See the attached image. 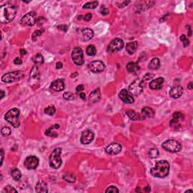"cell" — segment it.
<instances>
[{"label":"cell","instance_id":"cell-13","mask_svg":"<svg viewBox=\"0 0 193 193\" xmlns=\"http://www.w3.org/2000/svg\"><path fill=\"white\" fill-rule=\"evenodd\" d=\"M95 137L94 133L90 130H84L81 136V143L82 144H89L93 141Z\"/></svg>","mask_w":193,"mask_h":193},{"label":"cell","instance_id":"cell-10","mask_svg":"<svg viewBox=\"0 0 193 193\" xmlns=\"http://www.w3.org/2000/svg\"><path fill=\"white\" fill-rule=\"evenodd\" d=\"M37 19L38 18H36V13L34 11H30V12L26 14L21 18V23L23 25L33 26L37 22Z\"/></svg>","mask_w":193,"mask_h":193},{"label":"cell","instance_id":"cell-12","mask_svg":"<svg viewBox=\"0 0 193 193\" xmlns=\"http://www.w3.org/2000/svg\"><path fill=\"white\" fill-rule=\"evenodd\" d=\"M89 69H91V71L95 73H100V72L103 71L105 69V64L102 62L101 61H95L91 62L89 63Z\"/></svg>","mask_w":193,"mask_h":193},{"label":"cell","instance_id":"cell-35","mask_svg":"<svg viewBox=\"0 0 193 193\" xmlns=\"http://www.w3.org/2000/svg\"><path fill=\"white\" fill-rule=\"evenodd\" d=\"M55 112H56V109L53 106H50L45 109V113L49 115V116H53L55 113Z\"/></svg>","mask_w":193,"mask_h":193},{"label":"cell","instance_id":"cell-4","mask_svg":"<svg viewBox=\"0 0 193 193\" xmlns=\"http://www.w3.org/2000/svg\"><path fill=\"white\" fill-rule=\"evenodd\" d=\"M61 152H62V149L61 148H56L51 152L49 157V164L51 167L54 169H58L61 166L62 164Z\"/></svg>","mask_w":193,"mask_h":193},{"label":"cell","instance_id":"cell-43","mask_svg":"<svg viewBox=\"0 0 193 193\" xmlns=\"http://www.w3.org/2000/svg\"><path fill=\"white\" fill-rule=\"evenodd\" d=\"M153 77H154L153 74L147 73L144 76V79L146 80V81H148V80H150L152 79H153Z\"/></svg>","mask_w":193,"mask_h":193},{"label":"cell","instance_id":"cell-44","mask_svg":"<svg viewBox=\"0 0 193 193\" xmlns=\"http://www.w3.org/2000/svg\"><path fill=\"white\" fill-rule=\"evenodd\" d=\"M14 63H15V64H17V65H21V64H22V63H23V61H22L21 58H20V57H16V58L15 59V61H14Z\"/></svg>","mask_w":193,"mask_h":193},{"label":"cell","instance_id":"cell-3","mask_svg":"<svg viewBox=\"0 0 193 193\" xmlns=\"http://www.w3.org/2000/svg\"><path fill=\"white\" fill-rule=\"evenodd\" d=\"M19 117L20 110L17 108H13V109L9 110L5 116V120L14 128H18L20 126Z\"/></svg>","mask_w":193,"mask_h":193},{"label":"cell","instance_id":"cell-37","mask_svg":"<svg viewBox=\"0 0 193 193\" xmlns=\"http://www.w3.org/2000/svg\"><path fill=\"white\" fill-rule=\"evenodd\" d=\"M63 98L67 100H74V95L72 92H69V91H67V92H65L63 94Z\"/></svg>","mask_w":193,"mask_h":193},{"label":"cell","instance_id":"cell-2","mask_svg":"<svg viewBox=\"0 0 193 193\" xmlns=\"http://www.w3.org/2000/svg\"><path fill=\"white\" fill-rule=\"evenodd\" d=\"M170 171V164L165 160H161L155 163L154 168H151L150 173L153 176L158 178H164Z\"/></svg>","mask_w":193,"mask_h":193},{"label":"cell","instance_id":"cell-31","mask_svg":"<svg viewBox=\"0 0 193 193\" xmlns=\"http://www.w3.org/2000/svg\"><path fill=\"white\" fill-rule=\"evenodd\" d=\"M11 176H12L13 179L16 181H18L21 178V176H22V174H21V171H20L17 168H15V169H13L11 170Z\"/></svg>","mask_w":193,"mask_h":193},{"label":"cell","instance_id":"cell-15","mask_svg":"<svg viewBox=\"0 0 193 193\" xmlns=\"http://www.w3.org/2000/svg\"><path fill=\"white\" fill-rule=\"evenodd\" d=\"M105 151L109 155H117L122 151V146L118 143H111L106 148Z\"/></svg>","mask_w":193,"mask_h":193},{"label":"cell","instance_id":"cell-17","mask_svg":"<svg viewBox=\"0 0 193 193\" xmlns=\"http://www.w3.org/2000/svg\"><path fill=\"white\" fill-rule=\"evenodd\" d=\"M164 81V78L162 77H159L156 79L152 80L149 84V88H151L152 90H159L163 86Z\"/></svg>","mask_w":193,"mask_h":193},{"label":"cell","instance_id":"cell-16","mask_svg":"<svg viewBox=\"0 0 193 193\" xmlns=\"http://www.w3.org/2000/svg\"><path fill=\"white\" fill-rule=\"evenodd\" d=\"M39 71L38 67L35 66L32 68L30 74H29V82L32 84H36L39 79Z\"/></svg>","mask_w":193,"mask_h":193},{"label":"cell","instance_id":"cell-1","mask_svg":"<svg viewBox=\"0 0 193 193\" xmlns=\"http://www.w3.org/2000/svg\"><path fill=\"white\" fill-rule=\"evenodd\" d=\"M17 7L15 5L7 2L0 8V21L2 23H8L12 21L17 14Z\"/></svg>","mask_w":193,"mask_h":193},{"label":"cell","instance_id":"cell-50","mask_svg":"<svg viewBox=\"0 0 193 193\" xmlns=\"http://www.w3.org/2000/svg\"><path fill=\"white\" fill-rule=\"evenodd\" d=\"M3 158H4V150L2 149H1V166L2 165Z\"/></svg>","mask_w":193,"mask_h":193},{"label":"cell","instance_id":"cell-46","mask_svg":"<svg viewBox=\"0 0 193 193\" xmlns=\"http://www.w3.org/2000/svg\"><path fill=\"white\" fill-rule=\"evenodd\" d=\"M91 17H92V15H91V14H87V15L84 17V20L85 21H91Z\"/></svg>","mask_w":193,"mask_h":193},{"label":"cell","instance_id":"cell-42","mask_svg":"<svg viewBox=\"0 0 193 193\" xmlns=\"http://www.w3.org/2000/svg\"><path fill=\"white\" fill-rule=\"evenodd\" d=\"M106 192H119V190L116 188V186H109L108 189L106 190Z\"/></svg>","mask_w":193,"mask_h":193},{"label":"cell","instance_id":"cell-28","mask_svg":"<svg viewBox=\"0 0 193 193\" xmlns=\"http://www.w3.org/2000/svg\"><path fill=\"white\" fill-rule=\"evenodd\" d=\"M126 113L128 115V116L130 118L131 120H134V121H136V120L141 119L143 118H141L140 116L139 115L137 112H136L134 110H128V111L126 112Z\"/></svg>","mask_w":193,"mask_h":193},{"label":"cell","instance_id":"cell-48","mask_svg":"<svg viewBox=\"0 0 193 193\" xmlns=\"http://www.w3.org/2000/svg\"><path fill=\"white\" fill-rule=\"evenodd\" d=\"M129 3H130V1H128V2H127V1H125V2H122V4L119 5L118 8H123V7H124V6H127V5H128Z\"/></svg>","mask_w":193,"mask_h":193},{"label":"cell","instance_id":"cell-52","mask_svg":"<svg viewBox=\"0 0 193 193\" xmlns=\"http://www.w3.org/2000/svg\"><path fill=\"white\" fill-rule=\"evenodd\" d=\"M62 67H63V63H61V62H57L56 63V68L57 69H61Z\"/></svg>","mask_w":193,"mask_h":193},{"label":"cell","instance_id":"cell-41","mask_svg":"<svg viewBox=\"0 0 193 193\" xmlns=\"http://www.w3.org/2000/svg\"><path fill=\"white\" fill-rule=\"evenodd\" d=\"M180 40L183 42L184 47H187L189 45V40H188V39L186 38V36H185V35H182L180 36Z\"/></svg>","mask_w":193,"mask_h":193},{"label":"cell","instance_id":"cell-39","mask_svg":"<svg viewBox=\"0 0 193 193\" xmlns=\"http://www.w3.org/2000/svg\"><path fill=\"white\" fill-rule=\"evenodd\" d=\"M44 33V29H39V30H36V31H35L33 33V36H32V39H33V41H35V40L37 39V37H39V36H40L41 35H42V33Z\"/></svg>","mask_w":193,"mask_h":193},{"label":"cell","instance_id":"cell-8","mask_svg":"<svg viewBox=\"0 0 193 193\" xmlns=\"http://www.w3.org/2000/svg\"><path fill=\"white\" fill-rule=\"evenodd\" d=\"M124 47V42L123 40L121 39H115L112 40L111 42L109 43L108 45V48H107V51L109 54H112L116 51L122 50Z\"/></svg>","mask_w":193,"mask_h":193},{"label":"cell","instance_id":"cell-57","mask_svg":"<svg viewBox=\"0 0 193 193\" xmlns=\"http://www.w3.org/2000/svg\"><path fill=\"white\" fill-rule=\"evenodd\" d=\"M186 192H192V190H187L186 191Z\"/></svg>","mask_w":193,"mask_h":193},{"label":"cell","instance_id":"cell-30","mask_svg":"<svg viewBox=\"0 0 193 193\" xmlns=\"http://www.w3.org/2000/svg\"><path fill=\"white\" fill-rule=\"evenodd\" d=\"M33 61L36 65H42V63H44V58L42 57L41 54H37L33 57Z\"/></svg>","mask_w":193,"mask_h":193},{"label":"cell","instance_id":"cell-22","mask_svg":"<svg viewBox=\"0 0 193 193\" xmlns=\"http://www.w3.org/2000/svg\"><path fill=\"white\" fill-rule=\"evenodd\" d=\"M155 115L153 109L150 108V107H144L141 111V116L143 118H152Z\"/></svg>","mask_w":193,"mask_h":193},{"label":"cell","instance_id":"cell-9","mask_svg":"<svg viewBox=\"0 0 193 193\" xmlns=\"http://www.w3.org/2000/svg\"><path fill=\"white\" fill-rule=\"evenodd\" d=\"M71 57L73 61L76 65L81 66L84 63V57H83V51L82 48L79 47L75 48L72 51Z\"/></svg>","mask_w":193,"mask_h":193},{"label":"cell","instance_id":"cell-34","mask_svg":"<svg viewBox=\"0 0 193 193\" xmlns=\"http://www.w3.org/2000/svg\"><path fill=\"white\" fill-rule=\"evenodd\" d=\"M159 155V152L157 149L155 148H152V149H149V157L151 158H158V156Z\"/></svg>","mask_w":193,"mask_h":193},{"label":"cell","instance_id":"cell-20","mask_svg":"<svg viewBox=\"0 0 193 193\" xmlns=\"http://www.w3.org/2000/svg\"><path fill=\"white\" fill-rule=\"evenodd\" d=\"M36 191L37 192H48V189L46 183L42 180L39 181L36 186Z\"/></svg>","mask_w":193,"mask_h":193},{"label":"cell","instance_id":"cell-32","mask_svg":"<svg viewBox=\"0 0 193 193\" xmlns=\"http://www.w3.org/2000/svg\"><path fill=\"white\" fill-rule=\"evenodd\" d=\"M97 5H98V2H97V1H95V2H87L86 4H85L84 5H83V9H96Z\"/></svg>","mask_w":193,"mask_h":193},{"label":"cell","instance_id":"cell-36","mask_svg":"<svg viewBox=\"0 0 193 193\" xmlns=\"http://www.w3.org/2000/svg\"><path fill=\"white\" fill-rule=\"evenodd\" d=\"M12 192L17 193V191L14 188V187L11 186H7L5 187L4 189H3L2 192V193H12Z\"/></svg>","mask_w":193,"mask_h":193},{"label":"cell","instance_id":"cell-6","mask_svg":"<svg viewBox=\"0 0 193 193\" xmlns=\"http://www.w3.org/2000/svg\"><path fill=\"white\" fill-rule=\"evenodd\" d=\"M23 77V73L21 71L10 72L2 76V81L5 83H11L21 80Z\"/></svg>","mask_w":193,"mask_h":193},{"label":"cell","instance_id":"cell-33","mask_svg":"<svg viewBox=\"0 0 193 193\" xmlns=\"http://www.w3.org/2000/svg\"><path fill=\"white\" fill-rule=\"evenodd\" d=\"M96 50L95 45H88L86 49L87 55H89V56H94V55H96Z\"/></svg>","mask_w":193,"mask_h":193},{"label":"cell","instance_id":"cell-45","mask_svg":"<svg viewBox=\"0 0 193 193\" xmlns=\"http://www.w3.org/2000/svg\"><path fill=\"white\" fill-rule=\"evenodd\" d=\"M83 90H84V85H79L76 88V92L77 93H81Z\"/></svg>","mask_w":193,"mask_h":193},{"label":"cell","instance_id":"cell-21","mask_svg":"<svg viewBox=\"0 0 193 193\" xmlns=\"http://www.w3.org/2000/svg\"><path fill=\"white\" fill-rule=\"evenodd\" d=\"M89 99H90V100L91 101L92 103H96V102H98V101L100 100V89L97 88L96 90L93 91L91 93Z\"/></svg>","mask_w":193,"mask_h":193},{"label":"cell","instance_id":"cell-7","mask_svg":"<svg viewBox=\"0 0 193 193\" xmlns=\"http://www.w3.org/2000/svg\"><path fill=\"white\" fill-rule=\"evenodd\" d=\"M162 147L170 152H178L182 149V146L178 141L174 140H168L162 144Z\"/></svg>","mask_w":193,"mask_h":193},{"label":"cell","instance_id":"cell-26","mask_svg":"<svg viewBox=\"0 0 193 193\" xmlns=\"http://www.w3.org/2000/svg\"><path fill=\"white\" fill-rule=\"evenodd\" d=\"M184 119V116L183 113H181L180 112H174L173 115V119L170 121L171 123H179L180 121H183Z\"/></svg>","mask_w":193,"mask_h":193},{"label":"cell","instance_id":"cell-24","mask_svg":"<svg viewBox=\"0 0 193 193\" xmlns=\"http://www.w3.org/2000/svg\"><path fill=\"white\" fill-rule=\"evenodd\" d=\"M136 48H137V42H129L126 45V51L129 54V55H133L134 54L136 51Z\"/></svg>","mask_w":193,"mask_h":193},{"label":"cell","instance_id":"cell-25","mask_svg":"<svg viewBox=\"0 0 193 193\" xmlns=\"http://www.w3.org/2000/svg\"><path fill=\"white\" fill-rule=\"evenodd\" d=\"M126 68L129 73H136L140 69V67L136 63H133V62L128 63Z\"/></svg>","mask_w":193,"mask_h":193},{"label":"cell","instance_id":"cell-56","mask_svg":"<svg viewBox=\"0 0 193 193\" xmlns=\"http://www.w3.org/2000/svg\"><path fill=\"white\" fill-rule=\"evenodd\" d=\"M1 93H2V96H1V99H2V98H3V97H4V96H5V93H4V91H1Z\"/></svg>","mask_w":193,"mask_h":193},{"label":"cell","instance_id":"cell-47","mask_svg":"<svg viewBox=\"0 0 193 193\" xmlns=\"http://www.w3.org/2000/svg\"><path fill=\"white\" fill-rule=\"evenodd\" d=\"M101 14L103 15H106L109 14V10L106 9V8H103V9H101Z\"/></svg>","mask_w":193,"mask_h":193},{"label":"cell","instance_id":"cell-55","mask_svg":"<svg viewBox=\"0 0 193 193\" xmlns=\"http://www.w3.org/2000/svg\"><path fill=\"white\" fill-rule=\"evenodd\" d=\"M151 191V189H150V186H147L146 188H145V192H149Z\"/></svg>","mask_w":193,"mask_h":193},{"label":"cell","instance_id":"cell-51","mask_svg":"<svg viewBox=\"0 0 193 193\" xmlns=\"http://www.w3.org/2000/svg\"><path fill=\"white\" fill-rule=\"evenodd\" d=\"M20 53H21V55H22V56H24V55H27V51L24 49V48H21V50H20Z\"/></svg>","mask_w":193,"mask_h":193},{"label":"cell","instance_id":"cell-18","mask_svg":"<svg viewBox=\"0 0 193 193\" xmlns=\"http://www.w3.org/2000/svg\"><path fill=\"white\" fill-rule=\"evenodd\" d=\"M183 93V88L180 85H176L173 87L170 91V96L172 98H179L180 96H182Z\"/></svg>","mask_w":193,"mask_h":193},{"label":"cell","instance_id":"cell-14","mask_svg":"<svg viewBox=\"0 0 193 193\" xmlns=\"http://www.w3.org/2000/svg\"><path fill=\"white\" fill-rule=\"evenodd\" d=\"M118 96H119L120 99L125 103L131 104L134 102V99L132 96V95L128 92L126 89H123V90L121 91Z\"/></svg>","mask_w":193,"mask_h":193},{"label":"cell","instance_id":"cell-49","mask_svg":"<svg viewBox=\"0 0 193 193\" xmlns=\"http://www.w3.org/2000/svg\"><path fill=\"white\" fill-rule=\"evenodd\" d=\"M58 29H62V30H63V31H64V32L67 31V26H66V25L58 26Z\"/></svg>","mask_w":193,"mask_h":193},{"label":"cell","instance_id":"cell-29","mask_svg":"<svg viewBox=\"0 0 193 193\" xmlns=\"http://www.w3.org/2000/svg\"><path fill=\"white\" fill-rule=\"evenodd\" d=\"M63 180L67 181V182H68V183H73L76 182V176L73 174H71V173H67V174L63 175Z\"/></svg>","mask_w":193,"mask_h":193},{"label":"cell","instance_id":"cell-23","mask_svg":"<svg viewBox=\"0 0 193 193\" xmlns=\"http://www.w3.org/2000/svg\"><path fill=\"white\" fill-rule=\"evenodd\" d=\"M82 36H83V41H89L93 38L94 36V32L92 29L86 28L82 30Z\"/></svg>","mask_w":193,"mask_h":193},{"label":"cell","instance_id":"cell-40","mask_svg":"<svg viewBox=\"0 0 193 193\" xmlns=\"http://www.w3.org/2000/svg\"><path fill=\"white\" fill-rule=\"evenodd\" d=\"M1 133H2V136H9V135L11 134V129L9 128H8V127H5V128H3L2 129V130H1Z\"/></svg>","mask_w":193,"mask_h":193},{"label":"cell","instance_id":"cell-38","mask_svg":"<svg viewBox=\"0 0 193 193\" xmlns=\"http://www.w3.org/2000/svg\"><path fill=\"white\" fill-rule=\"evenodd\" d=\"M55 128V126H51L50 128H48V130L45 131V135L49 136H53V137H55V136H57V133L55 132V131H52V129Z\"/></svg>","mask_w":193,"mask_h":193},{"label":"cell","instance_id":"cell-19","mask_svg":"<svg viewBox=\"0 0 193 193\" xmlns=\"http://www.w3.org/2000/svg\"><path fill=\"white\" fill-rule=\"evenodd\" d=\"M65 86H64V83L62 80L57 79L55 80L54 82H52V83L51 84V89L55 91H63Z\"/></svg>","mask_w":193,"mask_h":193},{"label":"cell","instance_id":"cell-54","mask_svg":"<svg viewBox=\"0 0 193 193\" xmlns=\"http://www.w3.org/2000/svg\"><path fill=\"white\" fill-rule=\"evenodd\" d=\"M193 85H192V82H189V84L188 85V88H189V90H192L193 88Z\"/></svg>","mask_w":193,"mask_h":193},{"label":"cell","instance_id":"cell-53","mask_svg":"<svg viewBox=\"0 0 193 193\" xmlns=\"http://www.w3.org/2000/svg\"><path fill=\"white\" fill-rule=\"evenodd\" d=\"M79 96H80V97L82 99V100H86V97H85V93L81 92L79 94Z\"/></svg>","mask_w":193,"mask_h":193},{"label":"cell","instance_id":"cell-11","mask_svg":"<svg viewBox=\"0 0 193 193\" xmlns=\"http://www.w3.org/2000/svg\"><path fill=\"white\" fill-rule=\"evenodd\" d=\"M39 163V160L38 158L34 155H32V156H29L26 158L25 162H24V167L28 170H34L38 167Z\"/></svg>","mask_w":193,"mask_h":193},{"label":"cell","instance_id":"cell-27","mask_svg":"<svg viewBox=\"0 0 193 193\" xmlns=\"http://www.w3.org/2000/svg\"><path fill=\"white\" fill-rule=\"evenodd\" d=\"M160 67V61L158 58H153L150 61V63L149 64V69H152V70H155V69H158Z\"/></svg>","mask_w":193,"mask_h":193},{"label":"cell","instance_id":"cell-5","mask_svg":"<svg viewBox=\"0 0 193 193\" xmlns=\"http://www.w3.org/2000/svg\"><path fill=\"white\" fill-rule=\"evenodd\" d=\"M143 88H144V83L143 80L140 79H136L130 85L129 91L134 96H138L143 92Z\"/></svg>","mask_w":193,"mask_h":193}]
</instances>
